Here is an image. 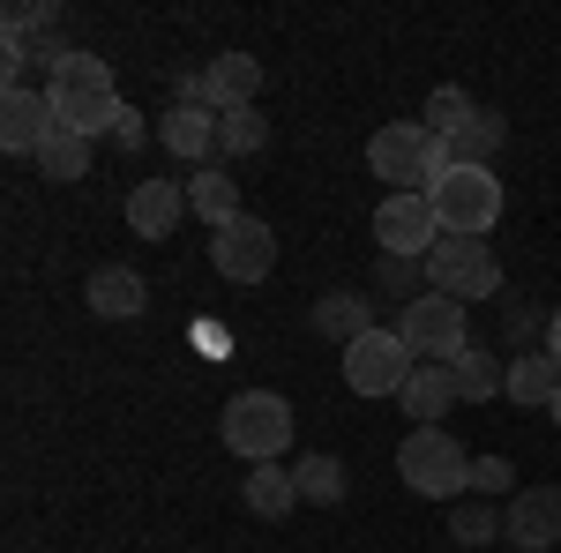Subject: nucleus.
<instances>
[{
  "mask_svg": "<svg viewBox=\"0 0 561 553\" xmlns=\"http://www.w3.org/2000/svg\"><path fill=\"white\" fill-rule=\"evenodd\" d=\"M367 165H375V180H389V195H427L449 172V142L434 128H420V120H389L367 142Z\"/></svg>",
  "mask_w": 561,
  "mask_h": 553,
  "instance_id": "obj_1",
  "label": "nucleus"
},
{
  "mask_svg": "<svg viewBox=\"0 0 561 553\" xmlns=\"http://www.w3.org/2000/svg\"><path fill=\"white\" fill-rule=\"evenodd\" d=\"M427 203L449 240H486L502 224V180H494V165H449L427 187Z\"/></svg>",
  "mask_w": 561,
  "mask_h": 553,
  "instance_id": "obj_2",
  "label": "nucleus"
},
{
  "mask_svg": "<svg viewBox=\"0 0 561 553\" xmlns=\"http://www.w3.org/2000/svg\"><path fill=\"white\" fill-rule=\"evenodd\" d=\"M225 449L240 457V464H277L285 457V441H293V404L277 396V389H240L232 404H225Z\"/></svg>",
  "mask_w": 561,
  "mask_h": 553,
  "instance_id": "obj_3",
  "label": "nucleus"
},
{
  "mask_svg": "<svg viewBox=\"0 0 561 553\" xmlns=\"http://www.w3.org/2000/svg\"><path fill=\"white\" fill-rule=\"evenodd\" d=\"M397 471H404V486L412 494H427V502H449V494H465V441L457 434H442V426H412L404 441H397Z\"/></svg>",
  "mask_w": 561,
  "mask_h": 553,
  "instance_id": "obj_4",
  "label": "nucleus"
},
{
  "mask_svg": "<svg viewBox=\"0 0 561 553\" xmlns=\"http://www.w3.org/2000/svg\"><path fill=\"white\" fill-rule=\"evenodd\" d=\"M427 292H442V299H494L502 292V262H494V247L486 240H449L442 232V247L427 255Z\"/></svg>",
  "mask_w": 561,
  "mask_h": 553,
  "instance_id": "obj_5",
  "label": "nucleus"
},
{
  "mask_svg": "<svg viewBox=\"0 0 561 553\" xmlns=\"http://www.w3.org/2000/svg\"><path fill=\"white\" fill-rule=\"evenodd\" d=\"M397 337L412 344V359H434V367H449L457 352H472L465 344V299H404V314H397Z\"/></svg>",
  "mask_w": 561,
  "mask_h": 553,
  "instance_id": "obj_6",
  "label": "nucleus"
},
{
  "mask_svg": "<svg viewBox=\"0 0 561 553\" xmlns=\"http://www.w3.org/2000/svg\"><path fill=\"white\" fill-rule=\"evenodd\" d=\"M412 382V344L397 330H367L359 344H345V389L352 396H404Z\"/></svg>",
  "mask_w": 561,
  "mask_h": 553,
  "instance_id": "obj_7",
  "label": "nucleus"
},
{
  "mask_svg": "<svg viewBox=\"0 0 561 553\" xmlns=\"http://www.w3.org/2000/svg\"><path fill=\"white\" fill-rule=\"evenodd\" d=\"M375 240H382L389 262H427L442 247V217H434L427 195H382L375 210Z\"/></svg>",
  "mask_w": 561,
  "mask_h": 553,
  "instance_id": "obj_8",
  "label": "nucleus"
},
{
  "mask_svg": "<svg viewBox=\"0 0 561 553\" xmlns=\"http://www.w3.org/2000/svg\"><path fill=\"white\" fill-rule=\"evenodd\" d=\"M210 269L225 285H262L277 269V232L262 217H232L225 232H210Z\"/></svg>",
  "mask_w": 561,
  "mask_h": 553,
  "instance_id": "obj_9",
  "label": "nucleus"
},
{
  "mask_svg": "<svg viewBox=\"0 0 561 553\" xmlns=\"http://www.w3.org/2000/svg\"><path fill=\"white\" fill-rule=\"evenodd\" d=\"M53 128H60V113H53V90H8L0 97V150L8 158H38L45 142H53Z\"/></svg>",
  "mask_w": 561,
  "mask_h": 553,
  "instance_id": "obj_10",
  "label": "nucleus"
},
{
  "mask_svg": "<svg viewBox=\"0 0 561 553\" xmlns=\"http://www.w3.org/2000/svg\"><path fill=\"white\" fill-rule=\"evenodd\" d=\"M502 531H510L524 553L561 546V486H524L517 502L502 509Z\"/></svg>",
  "mask_w": 561,
  "mask_h": 553,
  "instance_id": "obj_11",
  "label": "nucleus"
},
{
  "mask_svg": "<svg viewBox=\"0 0 561 553\" xmlns=\"http://www.w3.org/2000/svg\"><path fill=\"white\" fill-rule=\"evenodd\" d=\"M180 217H187V187H173V180H135V195H128L135 240H173Z\"/></svg>",
  "mask_w": 561,
  "mask_h": 553,
  "instance_id": "obj_12",
  "label": "nucleus"
},
{
  "mask_svg": "<svg viewBox=\"0 0 561 553\" xmlns=\"http://www.w3.org/2000/svg\"><path fill=\"white\" fill-rule=\"evenodd\" d=\"M83 299H90V314H98V322H135V314H142V299H150V285L135 277L128 262H105V269H90Z\"/></svg>",
  "mask_w": 561,
  "mask_h": 553,
  "instance_id": "obj_13",
  "label": "nucleus"
},
{
  "mask_svg": "<svg viewBox=\"0 0 561 553\" xmlns=\"http://www.w3.org/2000/svg\"><path fill=\"white\" fill-rule=\"evenodd\" d=\"M203 83H210V113L255 105V97H262V60H255V53H225V60L203 68Z\"/></svg>",
  "mask_w": 561,
  "mask_h": 553,
  "instance_id": "obj_14",
  "label": "nucleus"
},
{
  "mask_svg": "<svg viewBox=\"0 0 561 553\" xmlns=\"http://www.w3.org/2000/svg\"><path fill=\"white\" fill-rule=\"evenodd\" d=\"M457 396H465V389H457V375H449V367H434V359H420V367H412V382H404V419L442 426Z\"/></svg>",
  "mask_w": 561,
  "mask_h": 553,
  "instance_id": "obj_15",
  "label": "nucleus"
},
{
  "mask_svg": "<svg viewBox=\"0 0 561 553\" xmlns=\"http://www.w3.org/2000/svg\"><path fill=\"white\" fill-rule=\"evenodd\" d=\"M158 135H165V150H173V158L203 165V158L217 150V113H210V105H173V113L158 120Z\"/></svg>",
  "mask_w": 561,
  "mask_h": 553,
  "instance_id": "obj_16",
  "label": "nucleus"
},
{
  "mask_svg": "<svg viewBox=\"0 0 561 553\" xmlns=\"http://www.w3.org/2000/svg\"><path fill=\"white\" fill-rule=\"evenodd\" d=\"M240 502H248V516H262V523H277V516L300 509V479L277 464H255L248 479H240Z\"/></svg>",
  "mask_w": 561,
  "mask_h": 553,
  "instance_id": "obj_17",
  "label": "nucleus"
},
{
  "mask_svg": "<svg viewBox=\"0 0 561 553\" xmlns=\"http://www.w3.org/2000/svg\"><path fill=\"white\" fill-rule=\"evenodd\" d=\"M53 97H90V90H105V97H121V90H113V60H98V53H76V45H68V53H53Z\"/></svg>",
  "mask_w": 561,
  "mask_h": 553,
  "instance_id": "obj_18",
  "label": "nucleus"
},
{
  "mask_svg": "<svg viewBox=\"0 0 561 553\" xmlns=\"http://www.w3.org/2000/svg\"><path fill=\"white\" fill-rule=\"evenodd\" d=\"M187 210L203 217L210 232H225L232 217H248V210H240V180H225V172H217V165H203V172H195V180H187Z\"/></svg>",
  "mask_w": 561,
  "mask_h": 553,
  "instance_id": "obj_19",
  "label": "nucleus"
},
{
  "mask_svg": "<svg viewBox=\"0 0 561 553\" xmlns=\"http://www.w3.org/2000/svg\"><path fill=\"white\" fill-rule=\"evenodd\" d=\"M502 142H510V120L479 105L472 120L449 135V165H494V150H502Z\"/></svg>",
  "mask_w": 561,
  "mask_h": 553,
  "instance_id": "obj_20",
  "label": "nucleus"
},
{
  "mask_svg": "<svg viewBox=\"0 0 561 553\" xmlns=\"http://www.w3.org/2000/svg\"><path fill=\"white\" fill-rule=\"evenodd\" d=\"M554 396H561V359L554 352L510 359V404H554Z\"/></svg>",
  "mask_w": 561,
  "mask_h": 553,
  "instance_id": "obj_21",
  "label": "nucleus"
},
{
  "mask_svg": "<svg viewBox=\"0 0 561 553\" xmlns=\"http://www.w3.org/2000/svg\"><path fill=\"white\" fill-rule=\"evenodd\" d=\"M314 330L330 344H359L375 330V314H367V299H352V292H322L314 299Z\"/></svg>",
  "mask_w": 561,
  "mask_h": 553,
  "instance_id": "obj_22",
  "label": "nucleus"
},
{
  "mask_svg": "<svg viewBox=\"0 0 561 553\" xmlns=\"http://www.w3.org/2000/svg\"><path fill=\"white\" fill-rule=\"evenodd\" d=\"M449 375H457V389H465V404H494V396H510V367L486 359V352H457Z\"/></svg>",
  "mask_w": 561,
  "mask_h": 553,
  "instance_id": "obj_23",
  "label": "nucleus"
},
{
  "mask_svg": "<svg viewBox=\"0 0 561 553\" xmlns=\"http://www.w3.org/2000/svg\"><path fill=\"white\" fill-rule=\"evenodd\" d=\"M262 142H270L262 105H232V113H217V150H225V158H255Z\"/></svg>",
  "mask_w": 561,
  "mask_h": 553,
  "instance_id": "obj_24",
  "label": "nucleus"
},
{
  "mask_svg": "<svg viewBox=\"0 0 561 553\" xmlns=\"http://www.w3.org/2000/svg\"><path fill=\"white\" fill-rule=\"evenodd\" d=\"M293 479H300V502H322V509L345 502V464H337V457H300Z\"/></svg>",
  "mask_w": 561,
  "mask_h": 553,
  "instance_id": "obj_25",
  "label": "nucleus"
},
{
  "mask_svg": "<svg viewBox=\"0 0 561 553\" xmlns=\"http://www.w3.org/2000/svg\"><path fill=\"white\" fill-rule=\"evenodd\" d=\"M38 172H45V180H60V187L83 180V172H90V142H83V135H68V128H53V142L38 150Z\"/></svg>",
  "mask_w": 561,
  "mask_h": 553,
  "instance_id": "obj_26",
  "label": "nucleus"
},
{
  "mask_svg": "<svg viewBox=\"0 0 561 553\" xmlns=\"http://www.w3.org/2000/svg\"><path fill=\"white\" fill-rule=\"evenodd\" d=\"M472 113H479V105H472V97H465V90H457V83H442V90H434V97H427V113H420V128H434V135H442V142H449V135L465 128Z\"/></svg>",
  "mask_w": 561,
  "mask_h": 553,
  "instance_id": "obj_27",
  "label": "nucleus"
},
{
  "mask_svg": "<svg viewBox=\"0 0 561 553\" xmlns=\"http://www.w3.org/2000/svg\"><path fill=\"white\" fill-rule=\"evenodd\" d=\"M465 486H472L479 502H494V494H510V486H517V464H510V457H472Z\"/></svg>",
  "mask_w": 561,
  "mask_h": 553,
  "instance_id": "obj_28",
  "label": "nucleus"
},
{
  "mask_svg": "<svg viewBox=\"0 0 561 553\" xmlns=\"http://www.w3.org/2000/svg\"><path fill=\"white\" fill-rule=\"evenodd\" d=\"M502 531V516L486 509V502H457V516H449V539H465V546H486Z\"/></svg>",
  "mask_w": 561,
  "mask_h": 553,
  "instance_id": "obj_29",
  "label": "nucleus"
},
{
  "mask_svg": "<svg viewBox=\"0 0 561 553\" xmlns=\"http://www.w3.org/2000/svg\"><path fill=\"white\" fill-rule=\"evenodd\" d=\"M53 23H60V8H53V0H15L0 31H8V38H31V31H53Z\"/></svg>",
  "mask_w": 561,
  "mask_h": 553,
  "instance_id": "obj_30",
  "label": "nucleus"
},
{
  "mask_svg": "<svg viewBox=\"0 0 561 553\" xmlns=\"http://www.w3.org/2000/svg\"><path fill=\"white\" fill-rule=\"evenodd\" d=\"M38 53H31V38H8L0 31V76H8V90H23V68H31Z\"/></svg>",
  "mask_w": 561,
  "mask_h": 553,
  "instance_id": "obj_31",
  "label": "nucleus"
},
{
  "mask_svg": "<svg viewBox=\"0 0 561 553\" xmlns=\"http://www.w3.org/2000/svg\"><path fill=\"white\" fill-rule=\"evenodd\" d=\"M113 142H121V150H142V142H150V128H142V113H135V105L113 113Z\"/></svg>",
  "mask_w": 561,
  "mask_h": 553,
  "instance_id": "obj_32",
  "label": "nucleus"
},
{
  "mask_svg": "<svg viewBox=\"0 0 561 553\" xmlns=\"http://www.w3.org/2000/svg\"><path fill=\"white\" fill-rule=\"evenodd\" d=\"M382 285L389 292H412V262H382Z\"/></svg>",
  "mask_w": 561,
  "mask_h": 553,
  "instance_id": "obj_33",
  "label": "nucleus"
},
{
  "mask_svg": "<svg viewBox=\"0 0 561 553\" xmlns=\"http://www.w3.org/2000/svg\"><path fill=\"white\" fill-rule=\"evenodd\" d=\"M547 352L561 359V307H554V322H547Z\"/></svg>",
  "mask_w": 561,
  "mask_h": 553,
  "instance_id": "obj_34",
  "label": "nucleus"
},
{
  "mask_svg": "<svg viewBox=\"0 0 561 553\" xmlns=\"http://www.w3.org/2000/svg\"><path fill=\"white\" fill-rule=\"evenodd\" d=\"M547 412H554V426H561V396H554V404H547Z\"/></svg>",
  "mask_w": 561,
  "mask_h": 553,
  "instance_id": "obj_35",
  "label": "nucleus"
}]
</instances>
